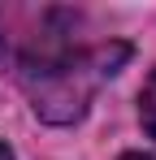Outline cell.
<instances>
[{
    "label": "cell",
    "mask_w": 156,
    "mask_h": 160,
    "mask_svg": "<svg viewBox=\"0 0 156 160\" xmlns=\"http://www.w3.org/2000/svg\"><path fill=\"white\" fill-rule=\"evenodd\" d=\"M122 160H156V156H148V152H126Z\"/></svg>",
    "instance_id": "7a4b0ae2"
},
{
    "label": "cell",
    "mask_w": 156,
    "mask_h": 160,
    "mask_svg": "<svg viewBox=\"0 0 156 160\" xmlns=\"http://www.w3.org/2000/svg\"><path fill=\"white\" fill-rule=\"evenodd\" d=\"M0 160H13V152H9V143H0Z\"/></svg>",
    "instance_id": "3957f363"
},
{
    "label": "cell",
    "mask_w": 156,
    "mask_h": 160,
    "mask_svg": "<svg viewBox=\"0 0 156 160\" xmlns=\"http://www.w3.org/2000/svg\"><path fill=\"white\" fill-rule=\"evenodd\" d=\"M139 121H143L148 138L156 143V65H152V74L143 78V91H139Z\"/></svg>",
    "instance_id": "6da1fadb"
}]
</instances>
